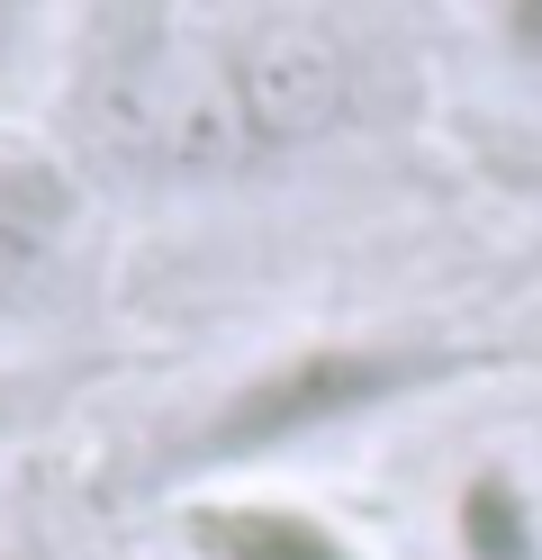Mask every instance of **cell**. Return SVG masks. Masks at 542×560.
I'll return each mask as SVG.
<instances>
[{"label":"cell","instance_id":"cell-9","mask_svg":"<svg viewBox=\"0 0 542 560\" xmlns=\"http://www.w3.org/2000/svg\"><path fill=\"white\" fill-rule=\"evenodd\" d=\"M0 560H64V542L46 524H10V534H0Z\"/></svg>","mask_w":542,"mask_h":560},{"label":"cell","instance_id":"cell-6","mask_svg":"<svg viewBox=\"0 0 542 560\" xmlns=\"http://www.w3.org/2000/svg\"><path fill=\"white\" fill-rule=\"evenodd\" d=\"M470 19H480V46L506 73V91L542 109V0H470Z\"/></svg>","mask_w":542,"mask_h":560},{"label":"cell","instance_id":"cell-8","mask_svg":"<svg viewBox=\"0 0 542 560\" xmlns=\"http://www.w3.org/2000/svg\"><path fill=\"white\" fill-rule=\"evenodd\" d=\"M46 10L55 0H0V100L36 73V46H46Z\"/></svg>","mask_w":542,"mask_h":560},{"label":"cell","instance_id":"cell-1","mask_svg":"<svg viewBox=\"0 0 542 560\" xmlns=\"http://www.w3.org/2000/svg\"><path fill=\"white\" fill-rule=\"evenodd\" d=\"M497 353L452 335H299L272 343L263 362H244L235 380L172 425L163 443V479L208 488V479H263L280 462H299L316 443H344L361 425H380L397 407H425L480 380Z\"/></svg>","mask_w":542,"mask_h":560},{"label":"cell","instance_id":"cell-7","mask_svg":"<svg viewBox=\"0 0 542 560\" xmlns=\"http://www.w3.org/2000/svg\"><path fill=\"white\" fill-rule=\"evenodd\" d=\"M64 398V380L46 371V362H19V353H0V443H10L19 425H36Z\"/></svg>","mask_w":542,"mask_h":560},{"label":"cell","instance_id":"cell-3","mask_svg":"<svg viewBox=\"0 0 542 560\" xmlns=\"http://www.w3.org/2000/svg\"><path fill=\"white\" fill-rule=\"evenodd\" d=\"M91 280V190L55 145L0 136V343L72 317Z\"/></svg>","mask_w":542,"mask_h":560},{"label":"cell","instance_id":"cell-2","mask_svg":"<svg viewBox=\"0 0 542 560\" xmlns=\"http://www.w3.org/2000/svg\"><path fill=\"white\" fill-rule=\"evenodd\" d=\"M353 118V55L316 27H263L208 55L154 109V154L172 172H253L335 136Z\"/></svg>","mask_w":542,"mask_h":560},{"label":"cell","instance_id":"cell-5","mask_svg":"<svg viewBox=\"0 0 542 560\" xmlns=\"http://www.w3.org/2000/svg\"><path fill=\"white\" fill-rule=\"evenodd\" d=\"M452 560H542V498L516 462H470L443 498Z\"/></svg>","mask_w":542,"mask_h":560},{"label":"cell","instance_id":"cell-4","mask_svg":"<svg viewBox=\"0 0 542 560\" xmlns=\"http://www.w3.org/2000/svg\"><path fill=\"white\" fill-rule=\"evenodd\" d=\"M163 534H172V560H371V542L335 506L299 498V488H272V479L172 488Z\"/></svg>","mask_w":542,"mask_h":560}]
</instances>
